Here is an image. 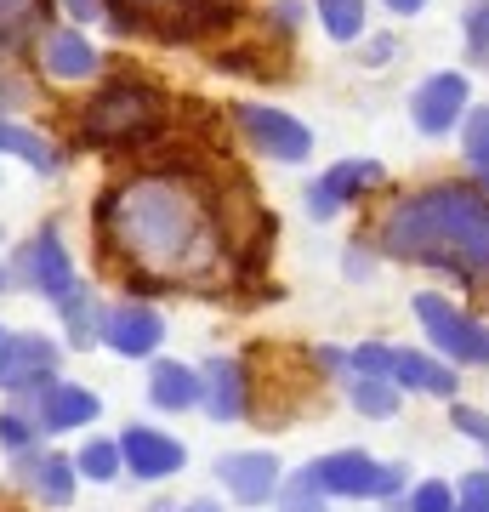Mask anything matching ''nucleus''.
Returning a JSON list of instances; mask_svg holds the SVG:
<instances>
[{"mask_svg":"<svg viewBox=\"0 0 489 512\" xmlns=\"http://www.w3.org/2000/svg\"><path fill=\"white\" fill-rule=\"evenodd\" d=\"M97 234L143 279L188 285V279H205L222 268V228L211 200L165 171H148V177H131L114 188L97 205Z\"/></svg>","mask_w":489,"mask_h":512,"instance_id":"1","label":"nucleus"},{"mask_svg":"<svg viewBox=\"0 0 489 512\" xmlns=\"http://www.w3.org/2000/svg\"><path fill=\"white\" fill-rule=\"evenodd\" d=\"M376 245L399 262L444 268L472 291H489V194L438 183L404 194L376 228Z\"/></svg>","mask_w":489,"mask_h":512,"instance_id":"2","label":"nucleus"},{"mask_svg":"<svg viewBox=\"0 0 489 512\" xmlns=\"http://www.w3.org/2000/svg\"><path fill=\"white\" fill-rule=\"evenodd\" d=\"M160 120H165L160 92H148L137 80H114L80 109V137L97 148H137L160 131Z\"/></svg>","mask_w":489,"mask_h":512,"instance_id":"3","label":"nucleus"},{"mask_svg":"<svg viewBox=\"0 0 489 512\" xmlns=\"http://www.w3.org/2000/svg\"><path fill=\"white\" fill-rule=\"evenodd\" d=\"M296 478H308L319 495H347V501H364V495H399L404 490V467L364 456V450H330V456L308 461Z\"/></svg>","mask_w":489,"mask_h":512,"instance_id":"4","label":"nucleus"},{"mask_svg":"<svg viewBox=\"0 0 489 512\" xmlns=\"http://www.w3.org/2000/svg\"><path fill=\"white\" fill-rule=\"evenodd\" d=\"M410 308H416L427 342H433L444 359L472 365V370H489V325H478L472 313H461L455 302H444V296H433V291H421Z\"/></svg>","mask_w":489,"mask_h":512,"instance_id":"5","label":"nucleus"},{"mask_svg":"<svg viewBox=\"0 0 489 512\" xmlns=\"http://www.w3.org/2000/svg\"><path fill=\"white\" fill-rule=\"evenodd\" d=\"M234 126L245 131L251 154L262 160H285V165H302L313 154V131L285 109H268V103H239L234 109Z\"/></svg>","mask_w":489,"mask_h":512,"instance_id":"6","label":"nucleus"},{"mask_svg":"<svg viewBox=\"0 0 489 512\" xmlns=\"http://www.w3.org/2000/svg\"><path fill=\"white\" fill-rule=\"evenodd\" d=\"M461 109H472L467 74H433V80H421L416 97H410V120H416L421 137H444V131H455L461 126Z\"/></svg>","mask_w":489,"mask_h":512,"instance_id":"7","label":"nucleus"},{"mask_svg":"<svg viewBox=\"0 0 489 512\" xmlns=\"http://www.w3.org/2000/svg\"><path fill=\"white\" fill-rule=\"evenodd\" d=\"M18 279L29 285V291H40V296H52V302H63V296L80 285L74 279V262H69V251H63V239H57V228H40L29 245H23V256H18Z\"/></svg>","mask_w":489,"mask_h":512,"instance_id":"8","label":"nucleus"},{"mask_svg":"<svg viewBox=\"0 0 489 512\" xmlns=\"http://www.w3.org/2000/svg\"><path fill=\"white\" fill-rule=\"evenodd\" d=\"M381 183V165L376 160H336L325 177L308 183V217H336L342 205H353L359 194Z\"/></svg>","mask_w":489,"mask_h":512,"instance_id":"9","label":"nucleus"},{"mask_svg":"<svg viewBox=\"0 0 489 512\" xmlns=\"http://www.w3.org/2000/svg\"><path fill=\"white\" fill-rule=\"evenodd\" d=\"M52 376H57V342L12 330V336H6V348H0V387L29 393V387L52 382Z\"/></svg>","mask_w":489,"mask_h":512,"instance_id":"10","label":"nucleus"},{"mask_svg":"<svg viewBox=\"0 0 489 512\" xmlns=\"http://www.w3.org/2000/svg\"><path fill=\"white\" fill-rule=\"evenodd\" d=\"M103 342H109L120 359H143L165 342V319L143 302H120V308L103 313Z\"/></svg>","mask_w":489,"mask_h":512,"instance_id":"11","label":"nucleus"},{"mask_svg":"<svg viewBox=\"0 0 489 512\" xmlns=\"http://www.w3.org/2000/svg\"><path fill=\"white\" fill-rule=\"evenodd\" d=\"M217 478L228 484V495H234L239 507H262V501L279 495V461H273L268 450H239V456H222L217 461Z\"/></svg>","mask_w":489,"mask_h":512,"instance_id":"12","label":"nucleus"},{"mask_svg":"<svg viewBox=\"0 0 489 512\" xmlns=\"http://www.w3.org/2000/svg\"><path fill=\"white\" fill-rule=\"evenodd\" d=\"M120 456H126V473H137V478H171V473H182V461H188V450H182L177 439H165L160 427H126L120 433Z\"/></svg>","mask_w":489,"mask_h":512,"instance_id":"13","label":"nucleus"},{"mask_svg":"<svg viewBox=\"0 0 489 512\" xmlns=\"http://www.w3.org/2000/svg\"><path fill=\"white\" fill-rule=\"evenodd\" d=\"M40 427L46 433H69V427H86V421H97V393H86V387H74V382H52V387H40Z\"/></svg>","mask_w":489,"mask_h":512,"instance_id":"14","label":"nucleus"},{"mask_svg":"<svg viewBox=\"0 0 489 512\" xmlns=\"http://www.w3.org/2000/svg\"><path fill=\"white\" fill-rule=\"evenodd\" d=\"M393 382L410 387V393H433V399H455V387H461V376H455L444 359H433V353H416V348H399L393 353Z\"/></svg>","mask_w":489,"mask_h":512,"instance_id":"15","label":"nucleus"},{"mask_svg":"<svg viewBox=\"0 0 489 512\" xmlns=\"http://www.w3.org/2000/svg\"><path fill=\"white\" fill-rule=\"evenodd\" d=\"M205 410L217 421H239L251 410V393H245V365L239 359H211L205 365Z\"/></svg>","mask_w":489,"mask_h":512,"instance_id":"16","label":"nucleus"},{"mask_svg":"<svg viewBox=\"0 0 489 512\" xmlns=\"http://www.w3.org/2000/svg\"><path fill=\"white\" fill-rule=\"evenodd\" d=\"M148 399L160 410H188V404H205V370H188L177 359H160L148 370Z\"/></svg>","mask_w":489,"mask_h":512,"instance_id":"17","label":"nucleus"},{"mask_svg":"<svg viewBox=\"0 0 489 512\" xmlns=\"http://www.w3.org/2000/svg\"><path fill=\"white\" fill-rule=\"evenodd\" d=\"M40 69L52 74V80H86V74H97V52L86 46V35L52 29V35L40 40Z\"/></svg>","mask_w":489,"mask_h":512,"instance_id":"18","label":"nucleus"},{"mask_svg":"<svg viewBox=\"0 0 489 512\" xmlns=\"http://www.w3.org/2000/svg\"><path fill=\"white\" fill-rule=\"evenodd\" d=\"M74 467L69 456H23V484L40 495V501H52V507H69L74 501Z\"/></svg>","mask_w":489,"mask_h":512,"instance_id":"19","label":"nucleus"},{"mask_svg":"<svg viewBox=\"0 0 489 512\" xmlns=\"http://www.w3.org/2000/svg\"><path fill=\"white\" fill-rule=\"evenodd\" d=\"M347 399L364 416H393L399 410V382L393 376H364V370H347Z\"/></svg>","mask_w":489,"mask_h":512,"instance_id":"20","label":"nucleus"},{"mask_svg":"<svg viewBox=\"0 0 489 512\" xmlns=\"http://www.w3.org/2000/svg\"><path fill=\"white\" fill-rule=\"evenodd\" d=\"M0 154H18L23 165H35V171H57L63 165V154H57L40 131L29 126H12V120H0Z\"/></svg>","mask_w":489,"mask_h":512,"instance_id":"21","label":"nucleus"},{"mask_svg":"<svg viewBox=\"0 0 489 512\" xmlns=\"http://www.w3.org/2000/svg\"><path fill=\"white\" fill-rule=\"evenodd\" d=\"M63 325H69V336H74V348H91L97 336H103V308H97V296L86 291V285H74L63 302Z\"/></svg>","mask_w":489,"mask_h":512,"instance_id":"22","label":"nucleus"},{"mask_svg":"<svg viewBox=\"0 0 489 512\" xmlns=\"http://www.w3.org/2000/svg\"><path fill=\"white\" fill-rule=\"evenodd\" d=\"M74 467H80L86 478H97V484L120 478V467H126V456H120V439H86V444H80V456H74Z\"/></svg>","mask_w":489,"mask_h":512,"instance_id":"23","label":"nucleus"},{"mask_svg":"<svg viewBox=\"0 0 489 512\" xmlns=\"http://www.w3.org/2000/svg\"><path fill=\"white\" fill-rule=\"evenodd\" d=\"M319 6V23H325L330 40H359L364 35V0H313Z\"/></svg>","mask_w":489,"mask_h":512,"instance_id":"24","label":"nucleus"},{"mask_svg":"<svg viewBox=\"0 0 489 512\" xmlns=\"http://www.w3.org/2000/svg\"><path fill=\"white\" fill-rule=\"evenodd\" d=\"M461 148H467L472 171L484 177V171H489V109H472L467 114V126H461Z\"/></svg>","mask_w":489,"mask_h":512,"instance_id":"25","label":"nucleus"},{"mask_svg":"<svg viewBox=\"0 0 489 512\" xmlns=\"http://www.w3.org/2000/svg\"><path fill=\"white\" fill-rule=\"evenodd\" d=\"M404 512H455V490H450V484H438V478H427V484L410 490Z\"/></svg>","mask_w":489,"mask_h":512,"instance_id":"26","label":"nucleus"},{"mask_svg":"<svg viewBox=\"0 0 489 512\" xmlns=\"http://www.w3.org/2000/svg\"><path fill=\"white\" fill-rule=\"evenodd\" d=\"M35 12H40V0H0V40L12 46V40L35 23Z\"/></svg>","mask_w":489,"mask_h":512,"instance_id":"27","label":"nucleus"},{"mask_svg":"<svg viewBox=\"0 0 489 512\" xmlns=\"http://www.w3.org/2000/svg\"><path fill=\"white\" fill-rule=\"evenodd\" d=\"M461 29H467V52L489 57V0H472L467 18H461Z\"/></svg>","mask_w":489,"mask_h":512,"instance_id":"28","label":"nucleus"},{"mask_svg":"<svg viewBox=\"0 0 489 512\" xmlns=\"http://www.w3.org/2000/svg\"><path fill=\"white\" fill-rule=\"evenodd\" d=\"M347 370H364V376H393V348H381V342H364V348L347 353Z\"/></svg>","mask_w":489,"mask_h":512,"instance_id":"29","label":"nucleus"},{"mask_svg":"<svg viewBox=\"0 0 489 512\" xmlns=\"http://www.w3.org/2000/svg\"><path fill=\"white\" fill-rule=\"evenodd\" d=\"M279 512H325V495L313 490L308 478H290L279 490Z\"/></svg>","mask_w":489,"mask_h":512,"instance_id":"30","label":"nucleus"},{"mask_svg":"<svg viewBox=\"0 0 489 512\" xmlns=\"http://www.w3.org/2000/svg\"><path fill=\"white\" fill-rule=\"evenodd\" d=\"M450 427L461 433V439H472V444H484V450H489V416H484V410L455 404V410H450Z\"/></svg>","mask_w":489,"mask_h":512,"instance_id":"31","label":"nucleus"},{"mask_svg":"<svg viewBox=\"0 0 489 512\" xmlns=\"http://www.w3.org/2000/svg\"><path fill=\"white\" fill-rule=\"evenodd\" d=\"M455 512H489V473H467L455 490Z\"/></svg>","mask_w":489,"mask_h":512,"instance_id":"32","label":"nucleus"},{"mask_svg":"<svg viewBox=\"0 0 489 512\" xmlns=\"http://www.w3.org/2000/svg\"><path fill=\"white\" fill-rule=\"evenodd\" d=\"M29 439H35V427H29V421L23 416H0V444H6V450H29Z\"/></svg>","mask_w":489,"mask_h":512,"instance_id":"33","label":"nucleus"},{"mask_svg":"<svg viewBox=\"0 0 489 512\" xmlns=\"http://www.w3.org/2000/svg\"><path fill=\"white\" fill-rule=\"evenodd\" d=\"M109 6V18L120 23V29H131L137 23V6H165V0H103Z\"/></svg>","mask_w":489,"mask_h":512,"instance_id":"34","label":"nucleus"},{"mask_svg":"<svg viewBox=\"0 0 489 512\" xmlns=\"http://www.w3.org/2000/svg\"><path fill=\"white\" fill-rule=\"evenodd\" d=\"M63 6H69V18H80V23L109 18V6H103V0H63Z\"/></svg>","mask_w":489,"mask_h":512,"instance_id":"35","label":"nucleus"},{"mask_svg":"<svg viewBox=\"0 0 489 512\" xmlns=\"http://www.w3.org/2000/svg\"><path fill=\"white\" fill-rule=\"evenodd\" d=\"M268 18H273V29H279V35H290V29H296V18H302V6H296V0H279Z\"/></svg>","mask_w":489,"mask_h":512,"instance_id":"36","label":"nucleus"},{"mask_svg":"<svg viewBox=\"0 0 489 512\" xmlns=\"http://www.w3.org/2000/svg\"><path fill=\"white\" fill-rule=\"evenodd\" d=\"M387 6H393L399 18H416V12H421V6H427V0H387Z\"/></svg>","mask_w":489,"mask_h":512,"instance_id":"37","label":"nucleus"},{"mask_svg":"<svg viewBox=\"0 0 489 512\" xmlns=\"http://www.w3.org/2000/svg\"><path fill=\"white\" fill-rule=\"evenodd\" d=\"M177 512H222L217 501H188V507H177Z\"/></svg>","mask_w":489,"mask_h":512,"instance_id":"38","label":"nucleus"},{"mask_svg":"<svg viewBox=\"0 0 489 512\" xmlns=\"http://www.w3.org/2000/svg\"><path fill=\"white\" fill-rule=\"evenodd\" d=\"M0 291H6V262H0Z\"/></svg>","mask_w":489,"mask_h":512,"instance_id":"39","label":"nucleus"},{"mask_svg":"<svg viewBox=\"0 0 489 512\" xmlns=\"http://www.w3.org/2000/svg\"><path fill=\"white\" fill-rule=\"evenodd\" d=\"M6 336H12V330H0V348H6Z\"/></svg>","mask_w":489,"mask_h":512,"instance_id":"40","label":"nucleus"},{"mask_svg":"<svg viewBox=\"0 0 489 512\" xmlns=\"http://www.w3.org/2000/svg\"><path fill=\"white\" fill-rule=\"evenodd\" d=\"M484 194H489V171H484Z\"/></svg>","mask_w":489,"mask_h":512,"instance_id":"41","label":"nucleus"}]
</instances>
